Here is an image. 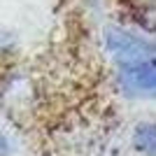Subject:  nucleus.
I'll return each instance as SVG.
<instances>
[{"mask_svg":"<svg viewBox=\"0 0 156 156\" xmlns=\"http://www.w3.org/2000/svg\"><path fill=\"white\" fill-rule=\"evenodd\" d=\"M107 49L117 56V61H121V65L151 58L156 54V44L144 42V40L135 37L130 33H121V30H112L107 35Z\"/></svg>","mask_w":156,"mask_h":156,"instance_id":"f257e3e1","label":"nucleus"},{"mask_svg":"<svg viewBox=\"0 0 156 156\" xmlns=\"http://www.w3.org/2000/svg\"><path fill=\"white\" fill-rule=\"evenodd\" d=\"M121 84L135 96H156V56L124 65Z\"/></svg>","mask_w":156,"mask_h":156,"instance_id":"f03ea898","label":"nucleus"},{"mask_svg":"<svg viewBox=\"0 0 156 156\" xmlns=\"http://www.w3.org/2000/svg\"><path fill=\"white\" fill-rule=\"evenodd\" d=\"M133 144L147 156H156V124H140L133 133Z\"/></svg>","mask_w":156,"mask_h":156,"instance_id":"7ed1b4c3","label":"nucleus"},{"mask_svg":"<svg viewBox=\"0 0 156 156\" xmlns=\"http://www.w3.org/2000/svg\"><path fill=\"white\" fill-rule=\"evenodd\" d=\"M0 156H7V140L0 135Z\"/></svg>","mask_w":156,"mask_h":156,"instance_id":"20e7f679","label":"nucleus"},{"mask_svg":"<svg viewBox=\"0 0 156 156\" xmlns=\"http://www.w3.org/2000/svg\"><path fill=\"white\" fill-rule=\"evenodd\" d=\"M7 42H9V35H7L5 30H0V47H5Z\"/></svg>","mask_w":156,"mask_h":156,"instance_id":"39448f33","label":"nucleus"}]
</instances>
